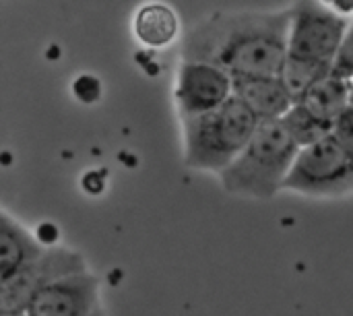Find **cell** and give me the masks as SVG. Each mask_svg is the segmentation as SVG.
Here are the masks:
<instances>
[{"label":"cell","mask_w":353,"mask_h":316,"mask_svg":"<svg viewBox=\"0 0 353 316\" xmlns=\"http://www.w3.org/2000/svg\"><path fill=\"white\" fill-rule=\"evenodd\" d=\"M288 10L215 12L182 41V60L209 62L234 79L279 77L290 54Z\"/></svg>","instance_id":"obj_1"},{"label":"cell","mask_w":353,"mask_h":316,"mask_svg":"<svg viewBox=\"0 0 353 316\" xmlns=\"http://www.w3.org/2000/svg\"><path fill=\"white\" fill-rule=\"evenodd\" d=\"M300 151L281 120L261 122L248 147L219 174L221 186L228 195L242 199H273L283 190Z\"/></svg>","instance_id":"obj_2"},{"label":"cell","mask_w":353,"mask_h":316,"mask_svg":"<svg viewBox=\"0 0 353 316\" xmlns=\"http://www.w3.org/2000/svg\"><path fill=\"white\" fill-rule=\"evenodd\" d=\"M259 124L254 112L236 95L213 112L182 118L184 164L219 176L248 147Z\"/></svg>","instance_id":"obj_3"},{"label":"cell","mask_w":353,"mask_h":316,"mask_svg":"<svg viewBox=\"0 0 353 316\" xmlns=\"http://www.w3.org/2000/svg\"><path fill=\"white\" fill-rule=\"evenodd\" d=\"M283 190L310 199H337L353 192V149L333 137L304 147Z\"/></svg>","instance_id":"obj_4"},{"label":"cell","mask_w":353,"mask_h":316,"mask_svg":"<svg viewBox=\"0 0 353 316\" xmlns=\"http://www.w3.org/2000/svg\"><path fill=\"white\" fill-rule=\"evenodd\" d=\"M292 58L335 64L352 19L337 14L321 0H296L290 8Z\"/></svg>","instance_id":"obj_5"},{"label":"cell","mask_w":353,"mask_h":316,"mask_svg":"<svg viewBox=\"0 0 353 316\" xmlns=\"http://www.w3.org/2000/svg\"><path fill=\"white\" fill-rule=\"evenodd\" d=\"M89 271L85 257L66 246H48L46 253L0 282V316H23L31 300L58 279Z\"/></svg>","instance_id":"obj_6"},{"label":"cell","mask_w":353,"mask_h":316,"mask_svg":"<svg viewBox=\"0 0 353 316\" xmlns=\"http://www.w3.org/2000/svg\"><path fill=\"white\" fill-rule=\"evenodd\" d=\"M174 95L180 118L201 116L234 97V77L209 62L182 60Z\"/></svg>","instance_id":"obj_7"},{"label":"cell","mask_w":353,"mask_h":316,"mask_svg":"<svg viewBox=\"0 0 353 316\" xmlns=\"http://www.w3.org/2000/svg\"><path fill=\"white\" fill-rule=\"evenodd\" d=\"M101 313L99 279L85 271L54 282L39 292L25 316H93Z\"/></svg>","instance_id":"obj_8"},{"label":"cell","mask_w":353,"mask_h":316,"mask_svg":"<svg viewBox=\"0 0 353 316\" xmlns=\"http://www.w3.org/2000/svg\"><path fill=\"white\" fill-rule=\"evenodd\" d=\"M234 95L240 97L261 122L281 120L294 108V97L281 77L234 79Z\"/></svg>","instance_id":"obj_9"},{"label":"cell","mask_w":353,"mask_h":316,"mask_svg":"<svg viewBox=\"0 0 353 316\" xmlns=\"http://www.w3.org/2000/svg\"><path fill=\"white\" fill-rule=\"evenodd\" d=\"M50 244H43L6 209L0 213V282L14 275L35 259H39Z\"/></svg>","instance_id":"obj_10"},{"label":"cell","mask_w":353,"mask_h":316,"mask_svg":"<svg viewBox=\"0 0 353 316\" xmlns=\"http://www.w3.org/2000/svg\"><path fill=\"white\" fill-rule=\"evenodd\" d=\"M180 31L178 17L174 8L161 2H149L139 8L134 17V35L141 43L149 48L170 46Z\"/></svg>","instance_id":"obj_11"},{"label":"cell","mask_w":353,"mask_h":316,"mask_svg":"<svg viewBox=\"0 0 353 316\" xmlns=\"http://www.w3.org/2000/svg\"><path fill=\"white\" fill-rule=\"evenodd\" d=\"M352 81H347L345 77H341L333 70V75H329L323 83H319L306 95V99L300 103H306L312 112H316L321 118H325L333 124L337 120V116L352 106Z\"/></svg>","instance_id":"obj_12"},{"label":"cell","mask_w":353,"mask_h":316,"mask_svg":"<svg viewBox=\"0 0 353 316\" xmlns=\"http://www.w3.org/2000/svg\"><path fill=\"white\" fill-rule=\"evenodd\" d=\"M333 70H335V64L331 62H314V60L288 56L285 66L279 77L283 79L290 95L294 97V103H300L319 83H323L329 75H333Z\"/></svg>","instance_id":"obj_13"},{"label":"cell","mask_w":353,"mask_h":316,"mask_svg":"<svg viewBox=\"0 0 353 316\" xmlns=\"http://www.w3.org/2000/svg\"><path fill=\"white\" fill-rule=\"evenodd\" d=\"M285 130L292 135V139L300 145V149L310 147L333 132V124L325 118H321L316 112H312L306 103H294V108L281 118Z\"/></svg>","instance_id":"obj_14"},{"label":"cell","mask_w":353,"mask_h":316,"mask_svg":"<svg viewBox=\"0 0 353 316\" xmlns=\"http://www.w3.org/2000/svg\"><path fill=\"white\" fill-rule=\"evenodd\" d=\"M335 72L345 77L347 81L353 83V19L352 25H350V31L343 39V46L337 54V60H335Z\"/></svg>","instance_id":"obj_15"},{"label":"cell","mask_w":353,"mask_h":316,"mask_svg":"<svg viewBox=\"0 0 353 316\" xmlns=\"http://www.w3.org/2000/svg\"><path fill=\"white\" fill-rule=\"evenodd\" d=\"M331 137L341 145H345L347 149H353V103L337 116V120L333 122Z\"/></svg>","instance_id":"obj_16"},{"label":"cell","mask_w":353,"mask_h":316,"mask_svg":"<svg viewBox=\"0 0 353 316\" xmlns=\"http://www.w3.org/2000/svg\"><path fill=\"white\" fill-rule=\"evenodd\" d=\"M321 2L331 10H335L337 14L353 19V0H321Z\"/></svg>","instance_id":"obj_17"},{"label":"cell","mask_w":353,"mask_h":316,"mask_svg":"<svg viewBox=\"0 0 353 316\" xmlns=\"http://www.w3.org/2000/svg\"><path fill=\"white\" fill-rule=\"evenodd\" d=\"M352 103H353V97H352Z\"/></svg>","instance_id":"obj_18"},{"label":"cell","mask_w":353,"mask_h":316,"mask_svg":"<svg viewBox=\"0 0 353 316\" xmlns=\"http://www.w3.org/2000/svg\"><path fill=\"white\" fill-rule=\"evenodd\" d=\"M23 316H25V315H23Z\"/></svg>","instance_id":"obj_19"}]
</instances>
